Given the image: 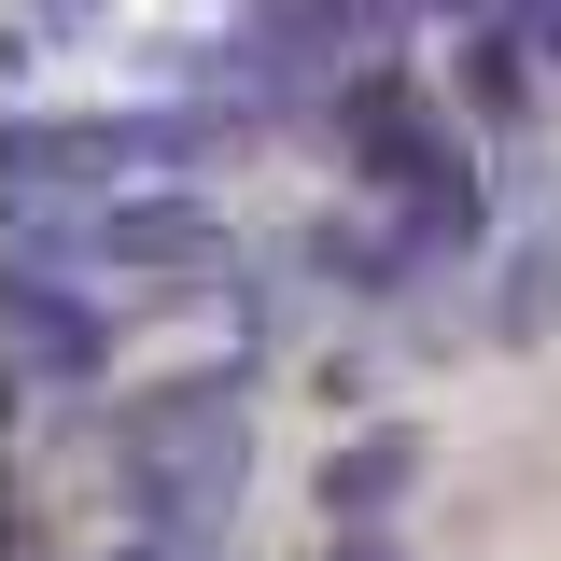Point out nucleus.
<instances>
[{
	"label": "nucleus",
	"mask_w": 561,
	"mask_h": 561,
	"mask_svg": "<svg viewBox=\"0 0 561 561\" xmlns=\"http://www.w3.org/2000/svg\"><path fill=\"white\" fill-rule=\"evenodd\" d=\"M113 449H127V491L154 534H210L239 478H253V421H239V379H169V393H140L113 421Z\"/></svg>",
	"instance_id": "nucleus-1"
},
{
	"label": "nucleus",
	"mask_w": 561,
	"mask_h": 561,
	"mask_svg": "<svg viewBox=\"0 0 561 561\" xmlns=\"http://www.w3.org/2000/svg\"><path fill=\"white\" fill-rule=\"evenodd\" d=\"M408 478H421V435H408V421H379V435L323 449V519H337V534H379V519L408 505Z\"/></svg>",
	"instance_id": "nucleus-2"
},
{
	"label": "nucleus",
	"mask_w": 561,
	"mask_h": 561,
	"mask_svg": "<svg viewBox=\"0 0 561 561\" xmlns=\"http://www.w3.org/2000/svg\"><path fill=\"white\" fill-rule=\"evenodd\" d=\"M99 267H210V210L197 197H113L99 210Z\"/></svg>",
	"instance_id": "nucleus-3"
},
{
	"label": "nucleus",
	"mask_w": 561,
	"mask_h": 561,
	"mask_svg": "<svg viewBox=\"0 0 561 561\" xmlns=\"http://www.w3.org/2000/svg\"><path fill=\"white\" fill-rule=\"evenodd\" d=\"M253 28L337 70V57H365V43H379V0H253Z\"/></svg>",
	"instance_id": "nucleus-4"
},
{
	"label": "nucleus",
	"mask_w": 561,
	"mask_h": 561,
	"mask_svg": "<svg viewBox=\"0 0 561 561\" xmlns=\"http://www.w3.org/2000/svg\"><path fill=\"white\" fill-rule=\"evenodd\" d=\"M14 337H28V365H57V379H84V365H99V309H70L57 280L28 267V280H14Z\"/></svg>",
	"instance_id": "nucleus-5"
},
{
	"label": "nucleus",
	"mask_w": 561,
	"mask_h": 561,
	"mask_svg": "<svg viewBox=\"0 0 561 561\" xmlns=\"http://www.w3.org/2000/svg\"><path fill=\"white\" fill-rule=\"evenodd\" d=\"M548 309H561V239H534L519 253V295H505V337H548Z\"/></svg>",
	"instance_id": "nucleus-6"
},
{
	"label": "nucleus",
	"mask_w": 561,
	"mask_h": 561,
	"mask_svg": "<svg viewBox=\"0 0 561 561\" xmlns=\"http://www.w3.org/2000/svg\"><path fill=\"white\" fill-rule=\"evenodd\" d=\"M28 14H43V28H70V14H99V0H28Z\"/></svg>",
	"instance_id": "nucleus-7"
},
{
	"label": "nucleus",
	"mask_w": 561,
	"mask_h": 561,
	"mask_svg": "<svg viewBox=\"0 0 561 561\" xmlns=\"http://www.w3.org/2000/svg\"><path fill=\"white\" fill-rule=\"evenodd\" d=\"M548 57H561V0H548Z\"/></svg>",
	"instance_id": "nucleus-8"
},
{
	"label": "nucleus",
	"mask_w": 561,
	"mask_h": 561,
	"mask_svg": "<svg viewBox=\"0 0 561 561\" xmlns=\"http://www.w3.org/2000/svg\"><path fill=\"white\" fill-rule=\"evenodd\" d=\"M140 561H154V548H140Z\"/></svg>",
	"instance_id": "nucleus-9"
}]
</instances>
